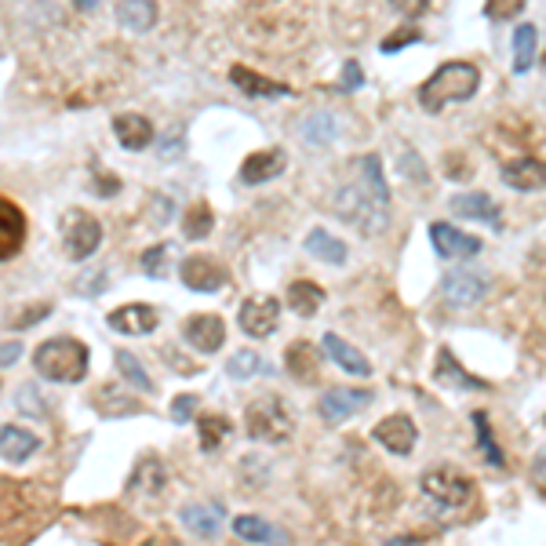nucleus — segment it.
<instances>
[{
    "label": "nucleus",
    "mask_w": 546,
    "mask_h": 546,
    "mask_svg": "<svg viewBox=\"0 0 546 546\" xmlns=\"http://www.w3.org/2000/svg\"><path fill=\"white\" fill-rule=\"evenodd\" d=\"M357 172H361V182H350L335 193L332 208L343 223H350L364 237H372L390 226V186L383 179V161L375 153L357 161Z\"/></svg>",
    "instance_id": "f257e3e1"
},
{
    "label": "nucleus",
    "mask_w": 546,
    "mask_h": 546,
    "mask_svg": "<svg viewBox=\"0 0 546 546\" xmlns=\"http://www.w3.org/2000/svg\"><path fill=\"white\" fill-rule=\"evenodd\" d=\"M91 354L81 339H70V335H55V339H44L37 350H33V368L41 379H51L59 386L81 383L88 375Z\"/></svg>",
    "instance_id": "f03ea898"
},
{
    "label": "nucleus",
    "mask_w": 546,
    "mask_h": 546,
    "mask_svg": "<svg viewBox=\"0 0 546 546\" xmlns=\"http://www.w3.org/2000/svg\"><path fill=\"white\" fill-rule=\"evenodd\" d=\"M477 88H481V73L470 62H441L430 81L419 88V106L426 113H441L452 102H466L474 99Z\"/></svg>",
    "instance_id": "7ed1b4c3"
},
{
    "label": "nucleus",
    "mask_w": 546,
    "mask_h": 546,
    "mask_svg": "<svg viewBox=\"0 0 546 546\" xmlns=\"http://www.w3.org/2000/svg\"><path fill=\"white\" fill-rule=\"evenodd\" d=\"M244 426H248V437L252 441H263V445H281L292 437V426H295V415L292 408L284 405L281 397H259L252 405L244 408Z\"/></svg>",
    "instance_id": "20e7f679"
},
{
    "label": "nucleus",
    "mask_w": 546,
    "mask_h": 546,
    "mask_svg": "<svg viewBox=\"0 0 546 546\" xmlns=\"http://www.w3.org/2000/svg\"><path fill=\"white\" fill-rule=\"evenodd\" d=\"M419 485H423V496L441 506V510H463V506L474 499V481H470V474L455 470V466H434V470H426Z\"/></svg>",
    "instance_id": "39448f33"
},
{
    "label": "nucleus",
    "mask_w": 546,
    "mask_h": 546,
    "mask_svg": "<svg viewBox=\"0 0 546 546\" xmlns=\"http://www.w3.org/2000/svg\"><path fill=\"white\" fill-rule=\"evenodd\" d=\"M62 244H66V255L73 263L91 259L102 244V223L91 212H70L66 215V226H62Z\"/></svg>",
    "instance_id": "423d86ee"
},
{
    "label": "nucleus",
    "mask_w": 546,
    "mask_h": 546,
    "mask_svg": "<svg viewBox=\"0 0 546 546\" xmlns=\"http://www.w3.org/2000/svg\"><path fill=\"white\" fill-rule=\"evenodd\" d=\"M241 321L244 335H252V339H270L277 332V324H281V303L273 299V295H252V299H244L241 303Z\"/></svg>",
    "instance_id": "0eeeda50"
},
{
    "label": "nucleus",
    "mask_w": 546,
    "mask_h": 546,
    "mask_svg": "<svg viewBox=\"0 0 546 546\" xmlns=\"http://www.w3.org/2000/svg\"><path fill=\"white\" fill-rule=\"evenodd\" d=\"M488 295V277L477 270H452L441 277V299L448 306H477Z\"/></svg>",
    "instance_id": "6e6552de"
},
{
    "label": "nucleus",
    "mask_w": 546,
    "mask_h": 546,
    "mask_svg": "<svg viewBox=\"0 0 546 546\" xmlns=\"http://www.w3.org/2000/svg\"><path fill=\"white\" fill-rule=\"evenodd\" d=\"M372 437L390 455H412L415 452V441H419V430H415V419H412V415L394 412V415H386L383 423L375 426Z\"/></svg>",
    "instance_id": "1a4fd4ad"
},
{
    "label": "nucleus",
    "mask_w": 546,
    "mask_h": 546,
    "mask_svg": "<svg viewBox=\"0 0 546 546\" xmlns=\"http://www.w3.org/2000/svg\"><path fill=\"white\" fill-rule=\"evenodd\" d=\"M179 277L190 292H201V295L219 292V288L230 281V273L215 263V259H208V255H190V259H182Z\"/></svg>",
    "instance_id": "9d476101"
},
{
    "label": "nucleus",
    "mask_w": 546,
    "mask_h": 546,
    "mask_svg": "<svg viewBox=\"0 0 546 546\" xmlns=\"http://www.w3.org/2000/svg\"><path fill=\"white\" fill-rule=\"evenodd\" d=\"M430 241H434V252L441 255V259H474V255H481V248H485L481 237L455 230L452 223H430Z\"/></svg>",
    "instance_id": "9b49d317"
},
{
    "label": "nucleus",
    "mask_w": 546,
    "mask_h": 546,
    "mask_svg": "<svg viewBox=\"0 0 546 546\" xmlns=\"http://www.w3.org/2000/svg\"><path fill=\"white\" fill-rule=\"evenodd\" d=\"M372 405V390H328V394L317 401V412H321L324 423H346V419H354L357 412Z\"/></svg>",
    "instance_id": "f8f14e48"
},
{
    "label": "nucleus",
    "mask_w": 546,
    "mask_h": 546,
    "mask_svg": "<svg viewBox=\"0 0 546 546\" xmlns=\"http://www.w3.org/2000/svg\"><path fill=\"white\" fill-rule=\"evenodd\" d=\"M182 339H186L197 354H219L226 343V321L215 314H197L182 324Z\"/></svg>",
    "instance_id": "ddd939ff"
},
{
    "label": "nucleus",
    "mask_w": 546,
    "mask_h": 546,
    "mask_svg": "<svg viewBox=\"0 0 546 546\" xmlns=\"http://www.w3.org/2000/svg\"><path fill=\"white\" fill-rule=\"evenodd\" d=\"M113 135H117V142H121L128 153H139L153 146L157 128H153V121L142 117V113H117V117H113Z\"/></svg>",
    "instance_id": "4468645a"
},
{
    "label": "nucleus",
    "mask_w": 546,
    "mask_h": 546,
    "mask_svg": "<svg viewBox=\"0 0 546 546\" xmlns=\"http://www.w3.org/2000/svg\"><path fill=\"white\" fill-rule=\"evenodd\" d=\"M499 175H503L506 186L517 193L546 190V161H539V157H514V161L503 164Z\"/></svg>",
    "instance_id": "2eb2a0df"
},
{
    "label": "nucleus",
    "mask_w": 546,
    "mask_h": 546,
    "mask_svg": "<svg viewBox=\"0 0 546 546\" xmlns=\"http://www.w3.org/2000/svg\"><path fill=\"white\" fill-rule=\"evenodd\" d=\"M106 324L121 335H150V332H157L161 314H157L150 303H128V306H121V310H113V314L106 317Z\"/></svg>",
    "instance_id": "dca6fc26"
},
{
    "label": "nucleus",
    "mask_w": 546,
    "mask_h": 546,
    "mask_svg": "<svg viewBox=\"0 0 546 546\" xmlns=\"http://www.w3.org/2000/svg\"><path fill=\"white\" fill-rule=\"evenodd\" d=\"M26 244V215L19 204H11L0 197V263H8L22 252Z\"/></svg>",
    "instance_id": "f3484780"
},
{
    "label": "nucleus",
    "mask_w": 546,
    "mask_h": 546,
    "mask_svg": "<svg viewBox=\"0 0 546 546\" xmlns=\"http://www.w3.org/2000/svg\"><path fill=\"white\" fill-rule=\"evenodd\" d=\"M288 168V153L284 150H259L241 164V182L244 186H263V182L281 179Z\"/></svg>",
    "instance_id": "a211bd4d"
},
{
    "label": "nucleus",
    "mask_w": 546,
    "mask_h": 546,
    "mask_svg": "<svg viewBox=\"0 0 546 546\" xmlns=\"http://www.w3.org/2000/svg\"><path fill=\"white\" fill-rule=\"evenodd\" d=\"M452 212L459 219H477V223H488L492 230H503V212L488 193H459V197H452Z\"/></svg>",
    "instance_id": "6ab92c4d"
},
{
    "label": "nucleus",
    "mask_w": 546,
    "mask_h": 546,
    "mask_svg": "<svg viewBox=\"0 0 546 546\" xmlns=\"http://www.w3.org/2000/svg\"><path fill=\"white\" fill-rule=\"evenodd\" d=\"M230 81L233 88H241L244 95H252V99H288V95H292L288 84L270 81V77L248 70V66H230Z\"/></svg>",
    "instance_id": "aec40b11"
},
{
    "label": "nucleus",
    "mask_w": 546,
    "mask_h": 546,
    "mask_svg": "<svg viewBox=\"0 0 546 546\" xmlns=\"http://www.w3.org/2000/svg\"><path fill=\"white\" fill-rule=\"evenodd\" d=\"M223 506L219 503H190L182 506V525L186 532H193L197 539H215L223 528Z\"/></svg>",
    "instance_id": "412c9836"
},
{
    "label": "nucleus",
    "mask_w": 546,
    "mask_h": 546,
    "mask_svg": "<svg viewBox=\"0 0 546 546\" xmlns=\"http://www.w3.org/2000/svg\"><path fill=\"white\" fill-rule=\"evenodd\" d=\"M284 368L292 379L299 383H317V372H321V354L314 350L310 339H295L288 350H284Z\"/></svg>",
    "instance_id": "4be33fe9"
},
{
    "label": "nucleus",
    "mask_w": 546,
    "mask_h": 546,
    "mask_svg": "<svg viewBox=\"0 0 546 546\" xmlns=\"http://www.w3.org/2000/svg\"><path fill=\"white\" fill-rule=\"evenodd\" d=\"M37 448H41V437L33 434V430L15 423H0V455H4L8 463H26Z\"/></svg>",
    "instance_id": "5701e85b"
},
{
    "label": "nucleus",
    "mask_w": 546,
    "mask_h": 546,
    "mask_svg": "<svg viewBox=\"0 0 546 546\" xmlns=\"http://www.w3.org/2000/svg\"><path fill=\"white\" fill-rule=\"evenodd\" d=\"M434 379H437V383L452 386V390H492V383H488V379H477V375L466 372L463 364L452 357V350H437Z\"/></svg>",
    "instance_id": "b1692460"
},
{
    "label": "nucleus",
    "mask_w": 546,
    "mask_h": 546,
    "mask_svg": "<svg viewBox=\"0 0 546 546\" xmlns=\"http://www.w3.org/2000/svg\"><path fill=\"white\" fill-rule=\"evenodd\" d=\"M324 354L332 357L343 372H350V375H357V379H368L372 375V364H368V357L357 350V346H350L343 339V335H335V332H328L324 335Z\"/></svg>",
    "instance_id": "393cba45"
},
{
    "label": "nucleus",
    "mask_w": 546,
    "mask_h": 546,
    "mask_svg": "<svg viewBox=\"0 0 546 546\" xmlns=\"http://www.w3.org/2000/svg\"><path fill=\"white\" fill-rule=\"evenodd\" d=\"M117 19L124 30L150 33L161 19V8H157V0H117Z\"/></svg>",
    "instance_id": "a878e982"
},
{
    "label": "nucleus",
    "mask_w": 546,
    "mask_h": 546,
    "mask_svg": "<svg viewBox=\"0 0 546 546\" xmlns=\"http://www.w3.org/2000/svg\"><path fill=\"white\" fill-rule=\"evenodd\" d=\"M164 485H168V470H164V463L157 455H142L132 481H128V488H132V492H142V496H161Z\"/></svg>",
    "instance_id": "bb28decb"
},
{
    "label": "nucleus",
    "mask_w": 546,
    "mask_h": 546,
    "mask_svg": "<svg viewBox=\"0 0 546 546\" xmlns=\"http://www.w3.org/2000/svg\"><path fill=\"white\" fill-rule=\"evenodd\" d=\"M95 412L106 415V419H124V415L142 412V405H139V397H128L121 386L106 383L95 390Z\"/></svg>",
    "instance_id": "cd10ccee"
},
{
    "label": "nucleus",
    "mask_w": 546,
    "mask_h": 546,
    "mask_svg": "<svg viewBox=\"0 0 546 546\" xmlns=\"http://www.w3.org/2000/svg\"><path fill=\"white\" fill-rule=\"evenodd\" d=\"M284 299H288V310L292 314H299V317H314L317 310L324 306V288L321 284H314V281H292L288 284V292H284Z\"/></svg>",
    "instance_id": "c85d7f7f"
},
{
    "label": "nucleus",
    "mask_w": 546,
    "mask_h": 546,
    "mask_svg": "<svg viewBox=\"0 0 546 546\" xmlns=\"http://www.w3.org/2000/svg\"><path fill=\"white\" fill-rule=\"evenodd\" d=\"M306 252L314 255V259H321V263H328V266H343L346 259H350L346 244L339 241V237H332L328 230H321V226L306 233Z\"/></svg>",
    "instance_id": "c756f323"
},
{
    "label": "nucleus",
    "mask_w": 546,
    "mask_h": 546,
    "mask_svg": "<svg viewBox=\"0 0 546 546\" xmlns=\"http://www.w3.org/2000/svg\"><path fill=\"white\" fill-rule=\"evenodd\" d=\"M233 532L244 539V543H288V536H284L281 528H273L270 521H263V517L255 514H241L233 517Z\"/></svg>",
    "instance_id": "7c9ffc66"
},
{
    "label": "nucleus",
    "mask_w": 546,
    "mask_h": 546,
    "mask_svg": "<svg viewBox=\"0 0 546 546\" xmlns=\"http://www.w3.org/2000/svg\"><path fill=\"white\" fill-rule=\"evenodd\" d=\"M299 132H303L306 146H328V142H335V135H339V121H335V113L317 110L306 117Z\"/></svg>",
    "instance_id": "2f4dec72"
},
{
    "label": "nucleus",
    "mask_w": 546,
    "mask_h": 546,
    "mask_svg": "<svg viewBox=\"0 0 546 546\" xmlns=\"http://www.w3.org/2000/svg\"><path fill=\"white\" fill-rule=\"evenodd\" d=\"M536 51H539V30L532 22L517 26L514 33V73H528L536 66Z\"/></svg>",
    "instance_id": "473e14b6"
},
{
    "label": "nucleus",
    "mask_w": 546,
    "mask_h": 546,
    "mask_svg": "<svg viewBox=\"0 0 546 546\" xmlns=\"http://www.w3.org/2000/svg\"><path fill=\"white\" fill-rule=\"evenodd\" d=\"M212 230H215V215L208 204L197 201L193 208H186V215H182V237L186 241H208Z\"/></svg>",
    "instance_id": "72a5a7b5"
},
{
    "label": "nucleus",
    "mask_w": 546,
    "mask_h": 546,
    "mask_svg": "<svg viewBox=\"0 0 546 546\" xmlns=\"http://www.w3.org/2000/svg\"><path fill=\"white\" fill-rule=\"evenodd\" d=\"M233 426L226 415H197V437H201V448L204 452H215V448L230 441Z\"/></svg>",
    "instance_id": "f704fd0d"
},
{
    "label": "nucleus",
    "mask_w": 546,
    "mask_h": 546,
    "mask_svg": "<svg viewBox=\"0 0 546 546\" xmlns=\"http://www.w3.org/2000/svg\"><path fill=\"white\" fill-rule=\"evenodd\" d=\"M172 244H153V248H146L139 259V270L150 277V281H164L168 277V270H172Z\"/></svg>",
    "instance_id": "c9c22d12"
},
{
    "label": "nucleus",
    "mask_w": 546,
    "mask_h": 546,
    "mask_svg": "<svg viewBox=\"0 0 546 546\" xmlns=\"http://www.w3.org/2000/svg\"><path fill=\"white\" fill-rule=\"evenodd\" d=\"M117 372L128 379V383L135 386V390H142V394H153V379H150V372L142 368V361L135 354H128V350H117Z\"/></svg>",
    "instance_id": "e433bc0d"
},
{
    "label": "nucleus",
    "mask_w": 546,
    "mask_h": 546,
    "mask_svg": "<svg viewBox=\"0 0 546 546\" xmlns=\"http://www.w3.org/2000/svg\"><path fill=\"white\" fill-rule=\"evenodd\" d=\"M470 423H474V430H477V445H481V452H485V459L492 466H503L506 459H503V448L496 445V434H492V426H488V415L485 412H474L470 415Z\"/></svg>",
    "instance_id": "4c0bfd02"
},
{
    "label": "nucleus",
    "mask_w": 546,
    "mask_h": 546,
    "mask_svg": "<svg viewBox=\"0 0 546 546\" xmlns=\"http://www.w3.org/2000/svg\"><path fill=\"white\" fill-rule=\"evenodd\" d=\"M266 372V361L255 350H237V354H230V361H226V375L230 379H252V375Z\"/></svg>",
    "instance_id": "58836bf2"
},
{
    "label": "nucleus",
    "mask_w": 546,
    "mask_h": 546,
    "mask_svg": "<svg viewBox=\"0 0 546 546\" xmlns=\"http://www.w3.org/2000/svg\"><path fill=\"white\" fill-rule=\"evenodd\" d=\"M528 0H485V19L492 22H510L525 11Z\"/></svg>",
    "instance_id": "ea45409f"
},
{
    "label": "nucleus",
    "mask_w": 546,
    "mask_h": 546,
    "mask_svg": "<svg viewBox=\"0 0 546 546\" xmlns=\"http://www.w3.org/2000/svg\"><path fill=\"white\" fill-rule=\"evenodd\" d=\"M51 314V306L48 303H37V306H26L22 314H15V317H8V328L11 332H26V328H33L37 321H44V317Z\"/></svg>",
    "instance_id": "a19ab883"
},
{
    "label": "nucleus",
    "mask_w": 546,
    "mask_h": 546,
    "mask_svg": "<svg viewBox=\"0 0 546 546\" xmlns=\"http://www.w3.org/2000/svg\"><path fill=\"white\" fill-rule=\"evenodd\" d=\"M15 405L22 408V412H30V415H48V405L41 401V390L33 383L19 386V397H15Z\"/></svg>",
    "instance_id": "79ce46f5"
},
{
    "label": "nucleus",
    "mask_w": 546,
    "mask_h": 546,
    "mask_svg": "<svg viewBox=\"0 0 546 546\" xmlns=\"http://www.w3.org/2000/svg\"><path fill=\"white\" fill-rule=\"evenodd\" d=\"M102 288H106V270H88V273L81 277V281H77V288H73V292H77V295H88V299H95V295H99Z\"/></svg>",
    "instance_id": "37998d69"
},
{
    "label": "nucleus",
    "mask_w": 546,
    "mask_h": 546,
    "mask_svg": "<svg viewBox=\"0 0 546 546\" xmlns=\"http://www.w3.org/2000/svg\"><path fill=\"white\" fill-rule=\"evenodd\" d=\"M193 412H197V394H179L172 405V423L186 426L193 419Z\"/></svg>",
    "instance_id": "c03bdc74"
},
{
    "label": "nucleus",
    "mask_w": 546,
    "mask_h": 546,
    "mask_svg": "<svg viewBox=\"0 0 546 546\" xmlns=\"http://www.w3.org/2000/svg\"><path fill=\"white\" fill-rule=\"evenodd\" d=\"M415 41H423V33H419V30H397L383 41V51H386V55H394V51H401L405 44H415Z\"/></svg>",
    "instance_id": "a18cd8bd"
},
{
    "label": "nucleus",
    "mask_w": 546,
    "mask_h": 546,
    "mask_svg": "<svg viewBox=\"0 0 546 546\" xmlns=\"http://www.w3.org/2000/svg\"><path fill=\"white\" fill-rule=\"evenodd\" d=\"M390 8H397L408 22H415V19H423L426 11H430V0H390Z\"/></svg>",
    "instance_id": "49530a36"
},
{
    "label": "nucleus",
    "mask_w": 546,
    "mask_h": 546,
    "mask_svg": "<svg viewBox=\"0 0 546 546\" xmlns=\"http://www.w3.org/2000/svg\"><path fill=\"white\" fill-rule=\"evenodd\" d=\"M22 357V343L19 339H8V343H0V368H11V364Z\"/></svg>",
    "instance_id": "de8ad7c7"
},
{
    "label": "nucleus",
    "mask_w": 546,
    "mask_h": 546,
    "mask_svg": "<svg viewBox=\"0 0 546 546\" xmlns=\"http://www.w3.org/2000/svg\"><path fill=\"white\" fill-rule=\"evenodd\" d=\"M361 84H364L361 66H357V62L350 59V62H346V66H343V88H346V91H357V88H361Z\"/></svg>",
    "instance_id": "09e8293b"
},
{
    "label": "nucleus",
    "mask_w": 546,
    "mask_h": 546,
    "mask_svg": "<svg viewBox=\"0 0 546 546\" xmlns=\"http://www.w3.org/2000/svg\"><path fill=\"white\" fill-rule=\"evenodd\" d=\"M161 354H164V361H175V372H179V375H197V372H201V368H197V364L182 361V357L175 354V350H161Z\"/></svg>",
    "instance_id": "8fccbe9b"
},
{
    "label": "nucleus",
    "mask_w": 546,
    "mask_h": 546,
    "mask_svg": "<svg viewBox=\"0 0 546 546\" xmlns=\"http://www.w3.org/2000/svg\"><path fill=\"white\" fill-rule=\"evenodd\" d=\"M95 186H99V197H113V193L121 190V179H113V175L106 179V175L95 172Z\"/></svg>",
    "instance_id": "3c124183"
},
{
    "label": "nucleus",
    "mask_w": 546,
    "mask_h": 546,
    "mask_svg": "<svg viewBox=\"0 0 546 546\" xmlns=\"http://www.w3.org/2000/svg\"><path fill=\"white\" fill-rule=\"evenodd\" d=\"M532 477H536L539 485H543V481H546V452H539L536 466H532Z\"/></svg>",
    "instance_id": "603ef678"
},
{
    "label": "nucleus",
    "mask_w": 546,
    "mask_h": 546,
    "mask_svg": "<svg viewBox=\"0 0 546 546\" xmlns=\"http://www.w3.org/2000/svg\"><path fill=\"white\" fill-rule=\"evenodd\" d=\"M77 4H81V8H95V0H77Z\"/></svg>",
    "instance_id": "864d4df0"
},
{
    "label": "nucleus",
    "mask_w": 546,
    "mask_h": 546,
    "mask_svg": "<svg viewBox=\"0 0 546 546\" xmlns=\"http://www.w3.org/2000/svg\"><path fill=\"white\" fill-rule=\"evenodd\" d=\"M543 423H546V419H543Z\"/></svg>",
    "instance_id": "5fc2aeb1"
}]
</instances>
